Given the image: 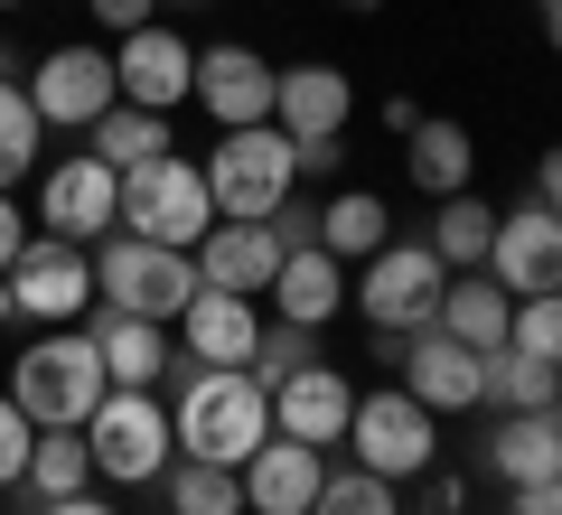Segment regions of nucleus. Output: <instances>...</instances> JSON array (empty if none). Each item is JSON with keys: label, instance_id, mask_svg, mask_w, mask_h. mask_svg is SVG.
Wrapping results in <instances>:
<instances>
[{"label": "nucleus", "instance_id": "obj_1", "mask_svg": "<svg viewBox=\"0 0 562 515\" xmlns=\"http://www.w3.org/2000/svg\"><path fill=\"white\" fill-rule=\"evenodd\" d=\"M179 376V403H169V432H179V459H216V469H244V459L272 440V394H262L244 366H198L169 357Z\"/></svg>", "mask_w": 562, "mask_h": 515}, {"label": "nucleus", "instance_id": "obj_2", "mask_svg": "<svg viewBox=\"0 0 562 515\" xmlns=\"http://www.w3.org/2000/svg\"><path fill=\"white\" fill-rule=\"evenodd\" d=\"M103 394H113V376H103V357H94L85 328H47L38 347H20V366H10V403H20L38 432H85Z\"/></svg>", "mask_w": 562, "mask_h": 515}, {"label": "nucleus", "instance_id": "obj_3", "mask_svg": "<svg viewBox=\"0 0 562 515\" xmlns=\"http://www.w3.org/2000/svg\"><path fill=\"white\" fill-rule=\"evenodd\" d=\"M198 169H206L216 216H244V225H262L272 206H291V188H301V150H291V132H281V122L216 132V150H206Z\"/></svg>", "mask_w": 562, "mask_h": 515}, {"label": "nucleus", "instance_id": "obj_4", "mask_svg": "<svg viewBox=\"0 0 562 515\" xmlns=\"http://www.w3.org/2000/svg\"><path fill=\"white\" fill-rule=\"evenodd\" d=\"M206 281H198V254H179V244H150V235H103L94 244V300H113V310H132V318H179L188 300H198Z\"/></svg>", "mask_w": 562, "mask_h": 515}, {"label": "nucleus", "instance_id": "obj_5", "mask_svg": "<svg viewBox=\"0 0 562 515\" xmlns=\"http://www.w3.org/2000/svg\"><path fill=\"white\" fill-rule=\"evenodd\" d=\"M338 450H357V469L413 488L422 469H441V413H431L422 394H403V384H375V394H357Z\"/></svg>", "mask_w": 562, "mask_h": 515}, {"label": "nucleus", "instance_id": "obj_6", "mask_svg": "<svg viewBox=\"0 0 562 515\" xmlns=\"http://www.w3.org/2000/svg\"><path fill=\"white\" fill-rule=\"evenodd\" d=\"M85 450H94V478H113V488H160L179 432H169V413H160L150 384H113V394L94 403V422H85Z\"/></svg>", "mask_w": 562, "mask_h": 515}, {"label": "nucleus", "instance_id": "obj_7", "mask_svg": "<svg viewBox=\"0 0 562 515\" xmlns=\"http://www.w3.org/2000/svg\"><path fill=\"white\" fill-rule=\"evenodd\" d=\"M216 225V198H206V169L179 150L140 159V169H122V235H150V244H179V254H198V235Z\"/></svg>", "mask_w": 562, "mask_h": 515}, {"label": "nucleus", "instance_id": "obj_8", "mask_svg": "<svg viewBox=\"0 0 562 515\" xmlns=\"http://www.w3.org/2000/svg\"><path fill=\"white\" fill-rule=\"evenodd\" d=\"M441 291H450V272H441L431 244H375V254L357 262V281H347V310H366V328L413 337V328H431Z\"/></svg>", "mask_w": 562, "mask_h": 515}, {"label": "nucleus", "instance_id": "obj_9", "mask_svg": "<svg viewBox=\"0 0 562 515\" xmlns=\"http://www.w3.org/2000/svg\"><path fill=\"white\" fill-rule=\"evenodd\" d=\"M29 103H38L47 132H94V122L122 103V85H113V47H94V38L47 47L38 76H29Z\"/></svg>", "mask_w": 562, "mask_h": 515}, {"label": "nucleus", "instance_id": "obj_10", "mask_svg": "<svg viewBox=\"0 0 562 515\" xmlns=\"http://www.w3.org/2000/svg\"><path fill=\"white\" fill-rule=\"evenodd\" d=\"M10 300H20V318H38V328H76L85 310H94V254L66 235H29L20 262H10Z\"/></svg>", "mask_w": 562, "mask_h": 515}, {"label": "nucleus", "instance_id": "obj_11", "mask_svg": "<svg viewBox=\"0 0 562 515\" xmlns=\"http://www.w3.org/2000/svg\"><path fill=\"white\" fill-rule=\"evenodd\" d=\"M38 225L66 244H103L122 225V169H103L94 150H66L47 159V179H38Z\"/></svg>", "mask_w": 562, "mask_h": 515}, {"label": "nucleus", "instance_id": "obj_12", "mask_svg": "<svg viewBox=\"0 0 562 515\" xmlns=\"http://www.w3.org/2000/svg\"><path fill=\"white\" fill-rule=\"evenodd\" d=\"M272 94H281V66L262 57V47H244V38L198 47V85H188V103H206V113H216V132L272 122Z\"/></svg>", "mask_w": 562, "mask_h": 515}, {"label": "nucleus", "instance_id": "obj_13", "mask_svg": "<svg viewBox=\"0 0 562 515\" xmlns=\"http://www.w3.org/2000/svg\"><path fill=\"white\" fill-rule=\"evenodd\" d=\"M113 85H122V103H140V113H179L188 85H198V47H188L169 20H150V29H132V38H113Z\"/></svg>", "mask_w": 562, "mask_h": 515}, {"label": "nucleus", "instance_id": "obj_14", "mask_svg": "<svg viewBox=\"0 0 562 515\" xmlns=\"http://www.w3.org/2000/svg\"><path fill=\"white\" fill-rule=\"evenodd\" d=\"M487 281H497L506 300L562 291V216H543L535 198H525V206H497V244H487Z\"/></svg>", "mask_w": 562, "mask_h": 515}, {"label": "nucleus", "instance_id": "obj_15", "mask_svg": "<svg viewBox=\"0 0 562 515\" xmlns=\"http://www.w3.org/2000/svg\"><path fill=\"white\" fill-rule=\"evenodd\" d=\"M272 122H281L291 141H347V122H357V76H347L338 57H301V66H281Z\"/></svg>", "mask_w": 562, "mask_h": 515}, {"label": "nucleus", "instance_id": "obj_16", "mask_svg": "<svg viewBox=\"0 0 562 515\" xmlns=\"http://www.w3.org/2000/svg\"><path fill=\"white\" fill-rule=\"evenodd\" d=\"M394 376H403V394H422L431 413H479L487 357H479V347H460L450 328H413V337H403V357H394Z\"/></svg>", "mask_w": 562, "mask_h": 515}, {"label": "nucleus", "instance_id": "obj_17", "mask_svg": "<svg viewBox=\"0 0 562 515\" xmlns=\"http://www.w3.org/2000/svg\"><path fill=\"white\" fill-rule=\"evenodd\" d=\"M347 413H357V384H347V376H338L328 357L272 384V432H281V440H310V450H338V440H347Z\"/></svg>", "mask_w": 562, "mask_h": 515}, {"label": "nucleus", "instance_id": "obj_18", "mask_svg": "<svg viewBox=\"0 0 562 515\" xmlns=\"http://www.w3.org/2000/svg\"><path fill=\"white\" fill-rule=\"evenodd\" d=\"M281 254H291V244L272 235V216H262V225L216 216V225L198 235V281H206V291H244V300H262V291H272V272H281Z\"/></svg>", "mask_w": 562, "mask_h": 515}, {"label": "nucleus", "instance_id": "obj_19", "mask_svg": "<svg viewBox=\"0 0 562 515\" xmlns=\"http://www.w3.org/2000/svg\"><path fill=\"white\" fill-rule=\"evenodd\" d=\"M319 478H328V450L272 432L254 459H244V515H310L319 506Z\"/></svg>", "mask_w": 562, "mask_h": 515}, {"label": "nucleus", "instance_id": "obj_20", "mask_svg": "<svg viewBox=\"0 0 562 515\" xmlns=\"http://www.w3.org/2000/svg\"><path fill=\"white\" fill-rule=\"evenodd\" d=\"M479 469L497 478V488H543V478H562V403L553 413H497Z\"/></svg>", "mask_w": 562, "mask_h": 515}, {"label": "nucleus", "instance_id": "obj_21", "mask_svg": "<svg viewBox=\"0 0 562 515\" xmlns=\"http://www.w3.org/2000/svg\"><path fill=\"white\" fill-rule=\"evenodd\" d=\"M254 337H262V310L244 291H198L179 310V357L198 366H254Z\"/></svg>", "mask_w": 562, "mask_h": 515}, {"label": "nucleus", "instance_id": "obj_22", "mask_svg": "<svg viewBox=\"0 0 562 515\" xmlns=\"http://www.w3.org/2000/svg\"><path fill=\"white\" fill-rule=\"evenodd\" d=\"M85 337H94V357H103L113 384H160L169 376V328L160 318H132V310H113V300H94V310H85Z\"/></svg>", "mask_w": 562, "mask_h": 515}, {"label": "nucleus", "instance_id": "obj_23", "mask_svg": "<svg viewBox=\"0 0 562 515\" xmlns=\"http://www.w3.org/2000/svg\"><path fill=\"white\" fill-rule=\"evenodd\" d=\"M403 179H413L422 198H460V188H479V141H469V122L422 113L413 132H403Z\"/></svg>", "mask_w": 562, "mask_h": 515}, {"label": "nucleus", "instance_id": "obj_24", "mask_svg": "<svg viewBox=\"0 0 562 515\" xmlns=\"http://www.w3.org/2000/svg\"><path fill=\"white\" fill-rule=\"evenodd\" d=\"M262 300H272L281 318H301V328H328V318L347 310V262L319 254V244H301V254H281V272H272Z\"/></svg>", "mask_w": 562, "mask_h": 515}, {"label": "nucleus", "instance_id": "obj_25", "mask_svg": "<svg viewBox=\"0 0 562 515\" xmlns=\"http://www.w3.org/2000/svg\"><path fill=\"white\" fill-rule=\"evenodd\" d=\"M431 328H450L460 347L497 357V347H506V328H516V300H506L487 272H450V291H441V310H431Z\"/></svg>", "mask_w": 562, "mask_h": 515}, {"label": "nucleus", "instance_id": "obj_26", "mask_svg": "<svg viewBox=\"0 0 562 515\" xmlns=\"http://www.w3.org/2000/svg\"><path fill=\"white\" fill-rule=\"evenodd\" d=\"M431 254H441V272H487V244H497V206L479 198V188H460V198H431Z\"/></svg>", "mask_w": 562, "mask_h": 515}, {"label": "nucleus", "instance_id": "obj_27", "mask_svg": "<svg viewBox=\"0 0 562 515\" xmlns=\"http://www.w3.org/2000/svg\"><path fill=\"white\" fill-rule=\"evenodd\" d=\"M375 244H394V206H384L375 188H338V198H319V254L366 262Z\"/></svg>", "mask_w": 562, "mask_h": 515}, {"label": "nucleus", "instance_id": "obj_28", "mask_svg": "<svg viewBox=\"0 0 562 515\" xmlns=\"http://www.w3.org/2000/svg\"><path fill=\"white\" fill-rule=\"evenodd\" d=\"M479 403H487V413H553V403H562V376H553L543 357H525V347H497L487 376H479Z\"/></svg>", "mask_w": 562, "mask_h": 515}, {"label": "nucleus", "instance_id": "obj_29", "mask_svg": "<svg viewBox=\"0 0 562 515\" xmlns=\"http://www.w3.org/2000/svg\"><path fill=\"white\" fill-rule=\"evenodd\" d=\"M85 150L103 159V169H140V159H160V150H179L169 141V113H140V103H113V113L85 132Z\"/></svg>", "mask_w": 562, "mask_h": 515}, {"label": "nucleus", "instance_id": "obj_30", "mask_svg": "<svg viewBox=\"0 0 562 515\" xmlns=\"http://www.w3.org/2000/svg\"><path fill=\"white\" fill-rule=\"evenodd\" d=\"M38 150H47V122L29 103V85L10 76V57H0V188H20L38 169Z\"/></svg>", "mask_w": 562, "mask_h": 515}, {"label": "nucleus", "instance_id": "obj_31", "mask_svg": "<svg viewBox=\"0 0 562 515\" xmlns=\"http://www.w3.org/2000/svg\"><path fill=\"white\" fill-rule=\"evenodd\" d=\"M20 488L38 496H76V488H94V450H85V432H38L29 440V469H20Z\"/></svg>", "mask_w": 562, "mask_h": 515}, {"label": "nucleus", "instance_id": "obj_32", "mask_svg": "<svg viewBox=\"0 0 562 515\" xmlns=\"http://www.w3.org/2000/svg\"><path fill=\"white\" fill-rule=\"evenodd\" d=\"M160 488L169 515H244V469H216V459H169Z\"/></svg>", "mask_w": 562, "mask_h": 515}, {"label": "nucleus", "instance_id": "obj_33", "mask_svg": "<svg viewBox=\"0 0 562 515\" xmlns=\"http://www.w3.org/2000/svg\"><path fill=\"white\" fill-rule=\"evenodd\" d=\"M301 366H319V328H301V318H262L254 366H244V376L272 394V384H281V376H301Z\"/></svg>", "mask_w": 562, "mask_h": 515}, {"label": "nucleus", "instance_id": "obj_34", "mask_svg": "<svg viewBox=\"0 0 562 515\" xmlns=\"http://www.w3.org/2000/svg\"><path fill=\"white\" fill-rule=\"evenodd\" d=\"M310 515H403V488H394V478H375V469H328Z\"/></svg>", "mask_w": 562, "mask_h": 515}, {"label": "nucleus", "instance_id": "obj_35", "mask_svg": "<svg viewBox=\"0 0 562 515\" xmlns=\"http://www.w3.org/2000/svg\"><path fill=\"white\" fill-rule=\"evenodd\" d=\"M506 347H525V357H543V366L562 376V291L516 300V328H506Z\"/></svg>", "mask_w": 562, "mask_h": 515}, {"label": "nucleus", "instance_id": "obj_36", "mask_svg": "<svg viewBox=\"0 0 562 515\" xmlns=\"http://www.w3.org/2000/svg\"><path fill=\"white\" fill-rule=\"evenodd\" d=\"M29 440H38V422L10 403V384H0V488H20V469H29Z\"/></svg>", "mask_w": 562, "mask_h": 515}, {"label": "nucleus", "instance_id": "obj_37", "mask_svg": "<svg viewBox=\"0 0 562 515\" xmlns=\"http://www.w3.org/2000/svg\"><path fill=\"white\" fill-rule=\"evenodd\" d=\"M85 10H94V29H103V38H132V29H150V20H160V0H85Z\"/></svg>", "mask_w": 562, "mask_h": 515}, {"label": "nucleus", "instance_id": "obj_38", "mask_svg": "<svg viewBox=\"0 0 562 515\" xmlns=\"http://www.w3.org/2000/svg\"><path fill=\"white\" fill-rule=\"evenodd\" d=\"M413 488H422V515H469V478H450V469H422Z\"/></svg>", "mask_w": 562, "mask_h": 515}, {"label": "nucleus", "instance_id": "obj_39", "mask_svg": "<svg viewBox=\"0 0 562 515\" xmlns=\"http://www.w3.org/2000/svg\"><path fill=\"white\" fill-rule=\"evenodd\" d=\"M525 198H535L543 216H562V141H553V150L535 159V188H525Z\"/></svg>", "mask_w": 562, "mask_h": 515}, {"label": "nucleus", "instance_id": "obj_40", "mask_svg": "<svg viewBox=\"0 0 562 515\" xmlns=\"http://www.w3.org/2000/svg\"><path fill=\"white\" fill-rule=\"evenodd\" d=\"M301 150V179H338L347 169V141H291Z\"/></svg>", "mask_w": 562, "mask_h": 515}, {"label": "nucleus", "instance_id": "obj_41", "mask_svg": "<svg viewBox=\"0 0 562 515\" xmlns=\"http://www.w3.org/2000/svg\"><path fill=\"white\" fill-rule=\"evenodd\" d=\"M506 515H562V478H543V488H506Z\"/></svg>", "mask_w": 562, "mask_h": 515}, {"label": "nucleus", "instance_id": "obj_42", "mask_svg": "<svg viewBox=\"0 0 562 515\" xmlns=\"http://www.w3.org/2000/svg\"><path fill=\"white\" fill-rule=\"evenodd\" d=\"M20 198H10V188H0V272H10V262H20Z\"/></svg>", "mask_w": 562, "mask_h": 515}, {"label": "nucleus", "instance_id": "obj_43", "mask_svg": "<svg viewBox=\"0 0 562 515\" xmlns=\"http://www.w3.org/2000/svg\"><path fill=\"white\" fill-rule=\"evenodd\" d=\"M38 515H122V506H103V496L94 488H76V496H47V506Z\"/></svg>", "mask_w": 562, "mask_h": 515}, {"label": "nucleus", "instance_id": "obj_44", "mask_svg": "<svg viewBox=\"0 0 562 515\" xmlns=\"http://www.w3.org/2000/svg\"><path fill=\"white\" fill-rule=\"evenodd\" d=\"M413 122H422V103H413V94H384V132L403 141V132H413Z\"/></svg>", "mask_w": 562, "mask_h": 515}, {"label": "nucleus", "instance_id": "obj_45", "mask_svg": "<svg viewBox=\"0 0 562 515\" xmlns=\"http://www.w3.org/2000/svg\"><path fill=\"white\" fill-rule=\"evenodd\" d=\"M535 20H543V47L562 57V0H535Z\"/></svg>", "mask_w": 562, "mask_h": 515}, {"label": "nucleus", "instance_id": "obj_46", "mask_svg": "<svg viewBox=\"0 0 562 515\" xmlns=\"http://www.w3.org/2000/svg\"><path fill=\"white\" fill-rule=\"evenodd\" d=\"M328 10H347V20H366V10H384V0H328Z\"/></svg>", "mask_w": 562, "mask_h": 515}, {"label": "nucleus", "instance_id": "obj_47", "mask_svg": "<svg viewBox=\"0 0 562 515\" xmlns=\"http://www.w3.org/2000/svg\"><path fill=\"white\" fill-rule=\"evenodd\" d=\"M0 318H20V300H10V272H0Z\"/></svg>", "mask_w": 562, "mask_h": 515}, {"label": "nucleus", "instance_id": "obj_48", "mask_svg": "<svg viewBox=\"0 0 562 515\" xmlns=\"http://www.w3.org/2000/svg\"><path fill=\"white\" fill-rule=\"evenodd\" d=\"M0 10H10V0H0Z\"/></svg>", "mask_w": 562, "mask_h": 515}, {"label": "nucleus", "instance_id": "obj_49", "mask_svg": "<svg viewBox=\"0 0 562 515\" xmlns=\"http://www.w3.org/2000/svg\"><path fill=\"white\" fill-rule=\"evenodd\" d=\"M497 515H506V506H497Z\"/></svg>", "mask_w": 562, "mask_h": 515}]
</instances>
